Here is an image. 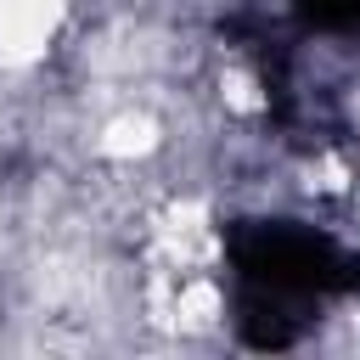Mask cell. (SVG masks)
Returning a JSON list of instances; mask_svg holds the SVG:
<instances>
[{
  "label": "cell",
  "mask_w": 360,
  "mask_h": 360,
  "mask_svg": "<svg viewBox=\"0 0 360 360\" xmlns=\"http://www.w3.org/2000/svg\"><path fill=\"white\" fill-rule=\"evenodd\" d=\"M68 0H0V62L22 68L45 51V39L56 34Z\"/></svg>",
  "instance_id": "obj_1"
},
{
  "label": "cell",
  "mask_w": 360,
  "mask_h": 360,
  "mask_svg": "<svg viewBox=\"0 0 360 360\" xmlns=\"http://www.w3.org/2000/svg\"><path fill=\"white\" fill-rule=\"evenodd\" d=\"M101 158H146L152 146H158V124L146 118V112H124V118H112L107 129H101Z\"/></svg>",
  "instance_id": "obj_2"
}]
</instances>
